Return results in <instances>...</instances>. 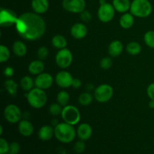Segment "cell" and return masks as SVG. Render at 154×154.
Here are the masks:
<instances>
[{
    "mask_svg": "<svg viewBox=\"0 0 154 154\" xmlns=\"http://www.w3.org/2000/svg\"><path fill=\"white\" fill-rule=\"evenodd\" d=\"M15 26L20 36L28 41L38 40L46 32L45 20L35 12H26L20 15Z\"/></svg>",
    "mask_w": 154,
    "mask_h": 154,
    "instance_id": "cell-1",
    "label": "cell"
},
{
    "mask_svg": "<svg viewBox=\"0 0 154 154\" xmlns=\"http://www.w3.org/2000/svg\"><path fill=\"white\" fill-rule=\"evenodd\" d=\"M77 132L72 125L66 123H60L54 127V136L59 141L69 144L75 140Z\"/></svg>",
    "mask_w": 154,
    "mask_h": 154,
    "instance_id": "cell-2",
    "label": "cell"
},
{
    "mask_svg": "<svg viewBox=\"0 0 154 154\" xmlns=\"http://www.w3.org/2000/svg\"><path fill=\"white\" fill-rule=\"evenodd\" d=\"M26 97L29 105L35 109L43 108L46 105L48 100V96L45 90L38 87H35L29 91L28 93L26 94Z\"/></svg>",
    "mask_w": 154,
    "mask_h": 154,
    "instance_id": "cell-3",
    "label": "cell"
},
{
    "mask_svg": "<svg viewBox=\"0 0 154 154\" xmlns=\"http://www.w3.org/2000/svg\"><path fill=\"white\" fill-rule=\"evenodd\" d=\"M129 11L133 16L145 18L151 14L153 6L149 0H133L131 2Z\"/></svg>",
    "mask_w": 154,
    "mask_h": 154,
    "instance_id": "cell-4",
    "label": "cell"
},
{
    "mask_svg": "<svg viewBox=\"0 0 154 154\" xmlns=\"http://www.w3.org/2000/svg\"><path fill=\"white\" fill-rule=\"evenodd\" d=\"M61 117L64 122L74 126L79 123L81 120V113L78 108L74 105H68L63 107Z\"/></svg>",
    "mask_w": 154,
    "mask_h": 154,
    "instance_id": "cell-5",
    "label": "cell"
},
{
    "mask_svg": "<svg viewBox=\"0 0 154 154\" xmlns=\"http://www.w3.org/2000/svg\"><path fill=\"white\" fill-rule=\"evenodd\" d=\"M114 90L112 87L108 84H103L96 88L94 91V98L100 103H105L112 98Z\"/></svg>",
    "mask_w": 154,
    "mask_h": 154,
    "instance_id": "cell-6",
    "label": "cell"
},
{
    "mask_svg": "<svg viewBox=\"0 0 154 154\" xmlns=\"http://www.w3.org/2000/svg\"><path fill=\"white\" fill-rule=\"evenodd\" d=\"M56 63L61 69H67L72 65L73 61V56L70 50L63 48L57 52L55 57Z\"/></svg>",
    "mask_w": 154,
    "mask_h": 154,
    "instance_id": "cell-7",
    "label": "cell"
},
{
    "mask_svg": "<svg viewBox=\"0 0 154 154\" xmlns=\"http://www.w3.org/2000/svg\"><path fill=\"white\" fill-rule=\"evenodd\" d=\"M4 117L8 123H17L22 118V112L16 105L10 104L5 108Z\"/></svg>",
    "mask_w": 154,
    "mask_h": 154,
    "instance_id": "cell-8",
    "label": "cell"
},
{
    "mask_svg": "<svg viewBox=\"0 0 154 154\" xmlns=\"http://www.w3.org/2000/svg\"><path fill=\"white\" fill-rule=\"evenodd\" d=\"M115 14V9L112 4L105 3L100 5L98 9V17L102 23H108L111 21Z\"/></svg>",
    "mask_w": 154,
    "mask_h": 154,
    "instance_id": "cell-9",
    "label": "cell"
},
{
    "mask_svg": "<svg viewBox=\"0 0 154 154\" xmlns=\"http://www.w3.org/2000/svg\"><path fill=\"white\" fill-rule=\"evenodd\" d=\"M18 17L13 10L2 8L0 11V25L3 27H10L15 25Z\"/></svg>",
    "mask_w": 154,
    "mask_h": 154,
    "instance_id": "cell-10",
    "label": "cell"
},
{
    "mask_svg": "<svg viewBox=\"0 0 154 154\" xmlns=\"http://www.w3.org/2000/svg\"><path fill=\"white\" fill-rule=\"evenodd\" d=\"M65 11L73 14H81L85 10V0H63L62 2Z\"/></svg>",
    "mask_w": 154,
    "mask_h": 154,
    "instance_id": "cell-11",
    "label": "cell"
},
{
    "mask_svg": "<svg viewBox=\"0 0 154 154\" xmlns=\"http://www.w3.org/2000/svg\"><path fill=\"white\" fill-rule=\"evenodd\" d=\"M54 83V78L49 73H43L37 75L35 79V86L42 90H47L52 86Z\"/></svg>",
    "mask_w": 154,
    "mask_h": 154,
    "instance_id": "cell-12",
    "label": "cell"
},
{
    "mask_svg": "<svg viewBox=\"0 0 154 154\" xmlns=\"http://www.w3.org/2000/svg\"><path fill=\"white\" fill-rule=\"evenodd\" d=\"M73 77L69 72L66 71H61L58 72L55 77V81L59 87L62 88H69L72 85Z\"/></svg>",
    "mask_w": 154,
    "mask_h": 154,
    "instance_id": "cell-13",
    "label": "cell"
},
{
    "mask_svg": "<svg viewBox=\"0 0 154 154\" xmlns=\"http://www.w3.org/2000/svg\"><path fill=\"white\" fill-rule=\"evenodd\" d=\"M87 28L82 23H76L72 26L70 30L71 35L75 39H82L87 35Z\"/></svg>",
    "mask_w": 154,
    "mask_h": 154,
    "instance_id": "cell-14",
    "label": "cell"
},
{
    "mask_svg": "<svg viewBox=\"0 0 154 154\" xmlns=\"http://www.w3.org/2000/svg\"><path fill=\"white\" fill-rule=\"evenodd\" d=\"M76 132L78 137L80 138V140H82V141L89 140L93 135V129L91 126L86 123L79 125Z\"/></svg>",
    "mask_w": 154,
    "mask_h": 154,
    "instance_id": "cell-15",
    "label": "cell"
},
{
    "mask_svg": "<svg viewBox=\"0 0 154 154\" xmlns=\"http://www.w3.org/2000/svg\"><path fill=\"white\" fill-rule=\"evenodd\" d=\"M32 8L38 14L46 13L49 9V2L48 0H32Z\"/></svg>",
    "mask_w": 154,
    "mask_h": 154,
    "instance_id": "cell-16",
    "label": "cell"
},
{
    "mask_svg": "<svg viewBox=\"0 0 154 154\" xmlns=\"http://www.w3.org/2000/svg\"><path fill=\"white\" fill-rule=\"evenodd\" d=\"M18 131L23 136L29 137L32 135L34 132V126L29 120L24 119L20 121L18 125Z\"/></svg>",
    "mask_w": 154,
    "mask_h": 154,
    "instance_id": "cell-17",
    "label": "cell"
},
{
    "mask_svg": "<svg viewBox=\"0 0 154 154\" xmlns=\"http://www.w3.org/2000/svg\"><path fill=\"white\" fill-rule=\"evenodd\" d=\"M54 135V129L53 126H43L40 128L38 131V138L42 141H47L51 140Z\"/></svg>",
    "mask_w": 154,
    "mask_h": 154,
    "instance_id": "cell-18",
    "label": "cell"
},
{
    "mask_svg": "<svg viewBox=\"0 0 154 154\" xmlns=\"http://www.w3.org/2000/svg\"><path fill=\"white\" fill-rule=\"evenodd\" d=\"M45 70V64L42 60H34L29 63L28 66V71L30 74L33 75H38L43 73Z\"/></svg>",
    "mask_w": 154,
    "mask_h": 154,
    "instance_id": "cell-19",
    "label": "cell"
},
{
    "mask_svg": "<svg viewBox=\"0 0 154 154\" xmlns=\"http://www.w3.org/2000/svg\"><path fill=\"white\" fill-rule=\"evenodd\" d=\"M123 51V45L120 41L114 40L110 44L108 47V53L112 57H117L122 54Z\"/></svg>",
    "mask_w": 154,
    "mask_h": 154,
    "instance_id": "cell-20",
    "label": "cell"
},
{
    "mask_svg": "<svg viewBox=\"0 0 154 154\" xmlns=\"http://www.w3.org/2000/svg\"><path fill=\"white\" fill-rule=\"evenodd\" d=\"M112 5L115 11L124 14L130 10L131 2L129 0H113Z\"/></svg>",
    "mask_w": 154,
    "mask_h": 154,
    "instance_id": "cell-21",
    "label": "cell"
},
{
    "mask_svg": "<svg viewBox=\"0 0 154 154\" xmlns=\"http://www.w3.org/2000/svg\"><path fill=\"white\" fill-rule=\"evenodd\" d=\"M134 24V16L131 13H124L120 19V26L125 29H130Z\"/></svg>",
    "mask_w": 154,
    "mask_h": 154,
    "instance_id": "cell-22",
    "label": "cell"
},
{
    "mask_svg": "<svg viewBox=\"0 0 154 154\" xmlns=\"http://www.w3.org/2000/svg\"><path fill=\"white\" fill-rule=\"evenodd\" d=\"M12 50H13L14 54L20 57H23L27 53L26 46L21 41H15L12 46Z\"/></svg>",
    "mask_w": 154,
    "mask_h": 154,
    "instance_id": "cell-23",
    "label": "cell"
},
{
    "mask_svg": "<svg viewBox=\"0 0 154 154\" xmlns=\"http://www.w3.org/2000/svg\"><path fill=\"white\" fill-rule=\"evenodd\" d=\"M51 43H52V45L54 48H57V49L61 50L66 48L68 42L66 38L63 35H56L53 37L52 40H51Z\"/></svg>",
    "mask_w": 154,
    "mask_h": 154,
    "instance_id": "cell-24",
    "label": "cell"
},
{
    "mask_svg": "<svg viewBox=\"0 0 154 154\" xmlns=\"http://www.w3.org/2000/svg\"><path fill=\"white\" fill-rule=\"evenodd\" d=\"M5 89L7 90L9 95L11 96H15L17 93V87L18 85L14 80L8 79L5 81L4 83Z\"/></svg>",
    "mask_w": 154,
    "mask_h": 154,
    "instance_id": "cell-25",
    "label": "cell"
},
{
    "mask_svg": "<svg viewBox=\"0 0 154 154\" xmlns=\"http://www.w3.org/2000/svg\"><path fill=\"white\" fill-rule=\"evenodd\" d=\"M20 84L24 91L29 92L33 89V87L35 86V81H33L32 78L29 76H24L21 78Z\"/></svg>",
    "mask_w": 154,
    "mask_h": 154,
    "instance_id": "cell-26",
    "label": "cell"
},
{
    "mask_svg": "<svg viewBox=\"0 0 154 154\" xmlns=\"http://www.w3.org/2000/svg\"><path fill=\"white\" fill-rule=\"evenodd\" d=\"M126 51L129 55L136 56L141 51V47L139 43L136 42H131L126 46Z\"/></svg>",
    "mask_w": 154,
    "mask_h": 154,
    "instance_id": "cell-27",
    "label": "cell"
},
{
    "mask_svg": "<svg viewBox=\"0 0 154 154\" xmlns=\"http://www.w3.org/2000/svg\"><path fill=\"white\" fill-rule=\"evenodd\" d=\"M57 102L62 105L63 107L66 106L69 104V100H70V96L68 92L65 91V90H62L60 93L57 94Z\"/></svg>",
    "mask_w": 154,
    "mask_h": 154,
    "instance_id": "cell-28",
    "label": "cell"
},
{
    "mask_svg": "<svg viewBox=\"0 0 154 154\" xmlns=\"http://www.w3.org/2000/svg\"><path fill=\"white\" fill-rule=\"evenodd\" d=\"M93 100V97L91 93L86 92V93H81L78 97V102L83 106H87L92 103Z\"/></svg>",
    "mask_w": 154,
    "mask_h": 154,
    "instance_id": "cell-29",
    "label": "cell"
},
{
    "mask_svg": "<svg viewBox=\"0 0 154 154\" xmlns=\"http://www.w3.org/2000/svg\"><path fill=\"white\" fill-rule=\"evenodd\" d=\"M144 40L147 46L154 49V31L150 30L144 34Z\"/></svg>",
    "mask_w": 154,
    "mask_h": 154,
    "instance_id": "cell-30",
    "label": "cell"
},
{
    "mask_svg": "<svg viewBox=\"0 0 154 154\" xmlns=\"http://www.w3.org/2000/svg\"><path fill=\"white\" fill-rule=\"evenodd\" d=\"M10 51L8 48L5 45H0V62L1 63H5L7 62L10 58Z\"/></svg>",
    "mask_w": 154,
    "mask_h": 154,
    "instance_id": "cell-31",
    "label": "cell"
},
{
    "mask_svg": "<svg viewBox=\"0 0 154 154\" xmlns=\"http://www.w3.org/2000/svg\"><path fill=\"white\" fill-rule=\"evenodd\" d=\"M62 105H60V104L57 102V103H53L52 105H50L49 107V111L51 113V115L53 116H59L61 115L62 111H63V108H62Z\"/></svg>",
    "mask_w": 154,
    "mask_h": 154,
    "instance_id": "cell-32",
    "label": "cell"
},
{
    "mask_svg": "<svg viewBox=\"0 0 154 154\" xmlns=\"http://www.w3.org/2000/svg\"><path fill=\"white\" fill-rule=\"evenodd\" d=\"M113 61L111 57H105L102 58L100 61V67L104 70H108V69H111Z\"/></svg>",
    "mask_w": 154,
    "mask_h": 154,
    "instance_id": "cell-33",
    "label": "cell"
},
{
    "mask_svg": "<svg viewBox=\"0 0 154 154\" xmlns=\"http://www.w3.org/2000/svg\"><path fill=\"white\" fill-rule=\"evenodd\" d=\"M49 55V51H48V48L45 46L40 47V48L38 49L37 51V56L38 58L41 60H44L47 58Z\"/></svg>",
    "mask_w": 154,
    "mask_h": 154,
    "instance_id": "cell-34",
    "label": "cell"
},
{
    "mask_svg": "<svg viewBox=\"0 0 154 154\" xmlns=\"http://www.w3.org/2000/svg\"><path fill=\"white\" fill-rule=\"evenodd\" d=\"M9 152V144L3 138H0V154H6Z\"/></svg>",
    "mask_w": 154,
    "mask_h": 154,
    "instance_id": "cell-35",
    "label": "cell"
},
{
    "mask_svg": "<svg viewBox=\"0 0 154 154\" xmlns=\"http://www.w3.org/2000/svg\"><path fill=\"white\" fill-rule=\"evenodd\" d=\"M20 150V146L19 143L14 141L9 144V153L11 154H18Z\"/></svg>",
    "mask_w": 154,
    "mask_h": 154,
    "instance_id": "cell-36",
    "label": "cell"
},
{
    "mask_svg": "<svg viewBox=\"0 0 154 154\" xmlns=\"http://www.w3.org/2000/svg\"><path fill=\"white\" fill-rule=\"evenodd\" d=\"M74 149H75V151L77 153H82L83 152H84L86 149V145L85 143H84V141H78L75 143V147H74Z\"/></svg>",
    "mask_w": 154,
    "mask_h": 154,
    "instance_id": "cell-37",
    "label": "cell"
},
{
    "mask_svg": "<svg viewBox=\"0 0 154 154\" xmlns=\"http://www.w3.org/2000/svg\"><path fill=\"white\" fill-rule=\"evenodd\" d=\"M81 19L84 23H89L92 20V14L89 11L84 10L81 13Z\"/></svg>",
    "mask_w": 154,
    "mask_h": 154,
    "instance_id": "cell-38",
    "label": "cell"
},
{
    "mask_svg": "<svg viewBox=\"0 0 154 154\" xmlns=\"http://www.w3.org/2000/svg\"><path fill=\"white\" fill-rule=\"evenodd\" d=\"M147 96L150 98V99L154 100V82L151 83V84L147 87Z\"/></svg>",
    "mask_w": 154,
    "mask_h": 154,
    "instance_id": "cell-39",
    "label": "cell"
},
{
    "mask_svg": "<svg viewBox=\"0 0 154 154\" xmlns=\"http://www.w3.org/2000/svg\"><path fill=\"white\" fill-rule=\"evenodd\" d=\"M3 73H4L5 76L8 77V78H11V77L13 76L14 74V71L13 68L8 66V67H6Z\"/></svg>",
    "mask_w": 154,
    "mask_h": 154,
    "instance_id": "cell-40",
    "label": "cell"
},
{
    "mask_svg": "<svg viewBox=\"0 0 154 154\" xmlns=\"http://www.w3.org/2000/svg\"><path fill=\"white\" fill-rule=\"evenodd\" d=\"M72 87L75 89H78L81 87V81L78 78H74L72 81Z\"/></svg>",
    "mask_w": 154,
    "mask_h": 154,
    "instance_id": "cell-41",
    "label": "cell"
},
{
    "mask_svg": "<svg viewBox=\"0 0 154 154\" xmlns=\"http://www.w3.org/2000/svg\"><path fill=\"white\" fill-rule=\"evenodd\" d=\"M148 105L150 109H154V100H151L150 99V101L148 103Z\"/></svg>",
    "mask_w": 154,
    "mask_h": 154,
    "instance_id": "cell-42",
    "label": "cell"
},
{
    "mask_svg": "<svg viewBox=\"0 0 154 154\" xmlns=\"http://www.w3.org/2000/svg\"><path fill=\"white\" fill-rule=\"evenodd\" d=\"M51 123H52L53 126H54V127H55V126H57V125H58L60 123H59V121L57 120H53L52 122H51Z\"/></svg>",
    "mask_w": 154,
    "mask_h": 154,
    "instance_id": "cell-43",
    "label": "cell"
},
{
    "mask_svg": "<svg viewBox=\"0 0 154 154\" xmlns=\"http://www.w3.org/2000/svg\"><path fill=\"white\" fill-rule=\"evenodd\" d=\"M99 2H100V5H102V4H105V3H106V1H105V0H100V1H99Z\"/></svg>",
    "mask_w": 154,
    "mask_h": 154,
    "instance_id": "cell-44",
    "label": "cell"
},
{
    "mask_svg": "<svg viewBox=\"0 0 154 154\" xmlns=\"http://www.w3.org/2000/svg\"><path fill=\"white\" fill-rule=\"evenodd\" d=\"M2 132H3L2 126H0V135H2Z\"/></svg>",
    "mask_w": 154,
    "mask_h": 154,
    "instance_id": "cell-45",
    "label": "cell"
},
{
    "mask_svg": "<svg viewBox=\"0 0 154 154\" xmlns=\"http://www.w3.org/2000/svg\"><path fill=\"white\" fill-rule=\"evenodd\" d=\"M6 154H11V153H6Z\"/></svg>",
    "mask_w": 154,
    "mask_h": 154,
    "instance_id": "cell-46",
    "label": "cell"
}]
</instances>
